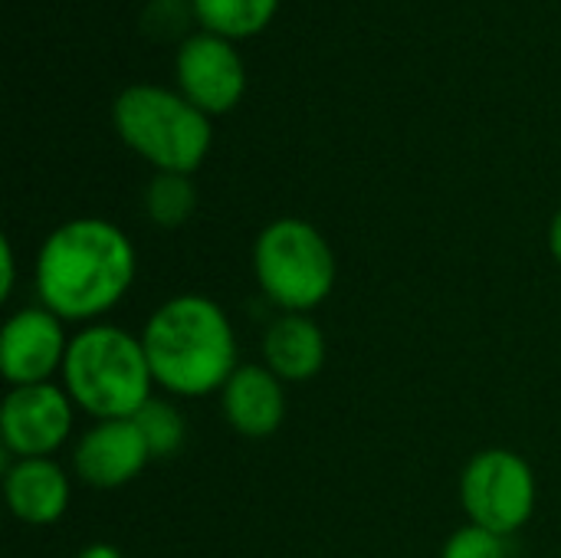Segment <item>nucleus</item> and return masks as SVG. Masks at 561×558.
<instances>
[{"label": "nucleus", "mask_w": 561, "mask_h": 558, "mask_svg": "<svg viewBox=\"0 0 561 558\" xmlns=\"http://www.w3.org/2000/svg\"><path fill=\"white\" fill-rule=\"evenodd\" d=\"M138 257L125 230L105 217L59 224L39 247L33 286L39 306L62 322H89L112 312L131 289Z\"/></svg>", "instance_id": "1"}, {"label": "nucleus", "mask_w": 561, "mask_h": 558, "mask_svg": "<svg viewBox=\"0 0 561 558\" xmlns=\"http://www.w3.org/2000/svg\"><path fill=\"white\" fill-rule=\"evenodd\" d=\"M141 345L154 385L178 398L220 391L240 368L230 316L201 293H181L161 303L141 329Z\"/></svg>", "instance_id": "2"}, {"label": "nucleus", "mask_w": 561, "mask_h": 558, "mask_svg": "<svg viewBox=\"0 0 561 558\" xmlns=\"http://www.w3.org/2000/svg\"><path fill=\"white\" fill-rule=\"evenodd\" d=\"M62 388L95 421L135 418L154 398V375L141 335L108 322L79 329L62 362Z\"/></svg>", "instance_id": "3"}, {"label": "nucleus", "mask_w": 561, "mask_h": 558, "mask_svg": "<svg viewBox=\"0 0 561 558\" xmlns=\"http://www.w3.org/2000/svg\"><path fill=\"white\" fill-rule=\"evenodd\" d=\"M118 138L154 171L194 174L214 141L210 115L187 102L178 89L138 82L118 92L112 105Z\"/></svg>", "instance_id": "4"}, {"label": "nucleus", "mask_w": 561, "mask_h": 558, "mask_svg": "<svg viewBox=\"0 0 561 558\" xmlns=\"http://www.w3.org/2000/svg\"><path fill=\"white\" fill-rule=\"evenodd\" d=\"M253 276L283 312H309L332 296L339 263L316 224L279 217L266 224L253 243Z\"/></svg>", "instance_id": "5"}, {"label": "nucleus", "mask_w": 561, "mask_h": 558, "mask_svg": "<svg viewBox=\"0 0 561 558\" xmlns=\"http://www.w3.org/2000/svg\"><path fill=\"white\" fill-rule=\"evenodd\" d=\"M536 474L516 451L506 447H486L460 474V503L470 523L500 533L516 536L536 513Z\"/></svg>", "instance_id": "6"}, {"label": "nucleus", "mask_w": 561, "mask_h": 558, "mask_svg": "<svg viewBox=\"0 0 561 558\" xmlns=\"http://www.w3.org/2000/svg\"><path fill=\"white\" fill-rule=\"evenodd\" d=\"M76 405L62 385H23L10 388L0 408V437L16 460L53 457L72 434Z\"/></svg>", "instance_id": "7"}, {"label": "nucleus", "mask_w": 561, "mask_h": 558, "mask_svg": "<svg viewBox=\"0 0 561 558\" xmlns=\"http://www.w3.org/2000/svg\"><path fill=\"white\" fill-rule=\"evenodd\" d=\"M174 76L178 92L207 115L230 112L247 92V69L233 39H224L207 30L187 36L178 46Z\"/></svg>", "instance_id": "8"}, {"label": "nucleus", "mask_w": 561, "mask_h": 558, "mask_svg": "<svg viewBox=\"0 0 561 558\" xmlns=\"http://www.w3.org/2000/svg\"><path fill=\"white\" fill-rule=\"evenodd\" d=\"M66 352L69 339L62 319L43 306L13 312L0 332V372L13 388L53 382V375L62 372Z\"/></svg>", "instance_id": "9"}, {"label": "nucleus", "mask_w": 561, "mask_h": 558, "mask_svg": "<svg viewBox=\"0 0 561 558\" xmlns=\"http://www.w3.org/2000/svg\"><path fill=\"white\" fill-rule=\"evenodd\" d=\"M151 464V451L131 418L95 421L72 451L76 477L95 490H118Z\"/></svg>", "instance_id": "10"}, {"label": "nucleus", "mask_w": 561, "mask_h": 558, "mask_svg": "<svg viewBox=\"0 0 561 558\" xmlns=\"http://www.w3.org/2000/svg\"><path fill=\"white\" fill-rule=\"evenodd\" d=\"M286 382L266 365H240L220 388L227 424L243 437H270L286 421Z\"/></svg>", "instance_id": "11"}, {"label": "nucleus", "mask_w": 561, "mask_h": 558, "mask_svg": "<svg viewBox=\"0 0 561 558\" xmlns=\"http://www.w3.org/2000/svg\"><path fill=\"white\" fill-rule=\"evenodd\" d=\"M3 497L10 513L26 526H53L69 510V477L53 457L13 460L3 477Z\"/></svg>", "instance_id": "12"}, {"label": "nucleus", "mask_w": 561, "mask_h": 558, "mask_svg": "<svg viewBox=\"0 0 561 558\" xmlns=\"http://www.w3.org/2000/svg\"><path fill=\"white\" fill-rule=\"evenodd\" d=\"M263 362L289 385L309 382L325 365V332L309 312H283L263 335Z\"/></svg>", "instance_id": "13"}, {"label": "nucleus", "mask_w": 561, "mask_h": 558, "mask_svg": "<svg viewBox=\"0 0 561 558\" xmlns=\"http://www.w3.org/2000/svg\"><path fill=\"white\" fill-rule=\"evenodd\" d=\"M279 0H191L197 23L224 39H243L270 26Z\"/></svg>", "instance_id": "14"}, {"label": "nucleus", "mask_w": 561, "mask_h": 558, "mask_svg": "<svg viewBox=\"0 0 561 558\" xmlns=\"http://www.w3.org/2000/svg\"><path fill=\"white\" fill-rule=\"evenodd\" d=\"M194 207H197V191L191 174L158 171L145 187V214L154 227L174 230L191 220Z\"/></svg>", "instance_id": "15"}, {"label": "nucleus", "mask_w": 561, "mask_h": 558, "mask_svg": "<svg viewBox=\"0 0 561 558\" xmlns=\"http://www.w3.org/2000/svg\"><path fill=\"white\" fill-rule=\"evenodd\" d=\"M131 421L138 424V431H141V437H145V444L151 451V460L174 457L184 447V441H187L184 414L171 401H164V398H151Z\"/></svg>", "instance_id": "16"}, {"label": "nucleus", "mask_w": 561, "mask_h": 558, "mask_svg": "<svg viewBox=\"0 0 561 558\" xmlns=\"http://www.w3.org/2000/svg\"><path fill=\"white\" fill-rule=\"evenodd\" d=\"M440 558H510V539L477 523H467L444 543Z\"/></svg>", "instance_id": "17"}, {"label": "nucleus", "mask_w": 561, "mask_h": 558, "mask_svg": "<svg viewBox=\"0 0 561 558\" xmlns=\"http://www.w3.org/2000/svg\"><path fill=\"white\" fill-rule=\"evenodd\" d=\"M0 273H3V280H0V299H10L13 296V286H16V257H13V243L7 237L0 243Z\"/></svg>", "instance_id": "18"}, {"label": "nucleus", "mask_w": 561, "mask_h": 558, "mask_svg": "<svg viewBox=\"0 0 561 558\" xmlns=\"http://www.w3.org/2000/svg\"><path fill=\"white\" fill-rule=\"evenodd\" d=\"M76 558H125L115 546H108V543H92V546H85L82 553Z\"/></svg>", "instance_id": "19"}, {"label": "nucleus", "mask_w": 561, "mask_h": 558, "mask_svg": "<svg viewBox=\"0 0 561 558\" xmlns=\"http://www.w3.org/2000/svg\"><path fill=\"white\" fill-rule=\"evenodd\" d=\"M549 250H552L556 263L561 266V207L559 214L552 217V227H549Z\"/></svg>", "instance_id": "20"}]
</instances>
